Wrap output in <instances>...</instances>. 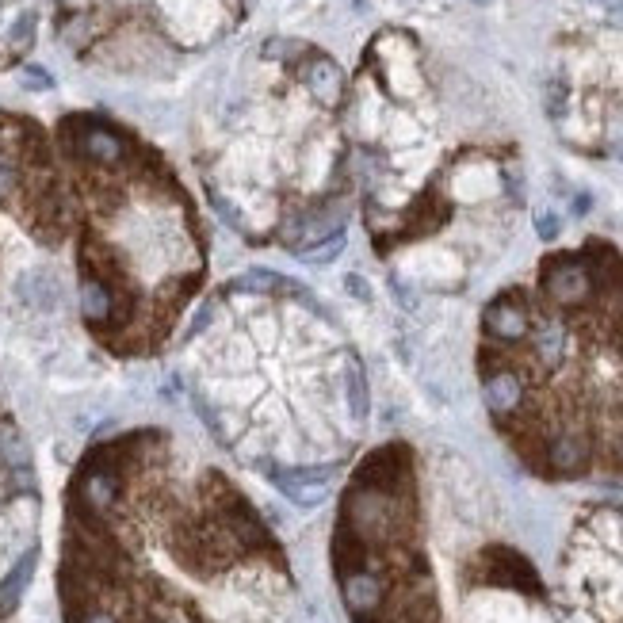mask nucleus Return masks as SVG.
Segmentation results:
<instances>
[{
	"label": "nucleus",
	"instance_id": "1",
	"mask_svg": "<svg viewBox=\"0 0 623 623\" xmlns=\"http://www.w3.org/2000/svg\"><path fill=\"white\" fill-rule=\"evenodd\" d=\"M65 623H287L295 574L230 474L165 429L92 448L65 497Z\"/></svg>",
	"mask_w": 623,
	"mask_h": 623
},
{
	"label": "nucleus",
	"instance_id": "2",
	"mask_svg": "<svg viewBox=\"0 0 623 623\" xmlns=\"http://www.w3.org/2000/svg\"><path fill=\"white\" fill-rule=\"evenodd\" d=\"M192 402L241 467L295 497L360 452L371 394L360 352L302 283L230 280L184 341Z\"/></svg>",
	"mask_w": 623,
	"mask_h": 623
},
{
	"label": "nucleus",
	"instance_id": "3",
	"mask_svg": "<svg viewBox=\"0 0 623 623\" xmlns=\"http://www.w3.org/2000/svg\"><path fill=\"white\" fill-rule=\"evenodd\" d=\"M348 81L325 50L268 39L241 54L195 123L207 199L245 241L310 260L344 245Z\"/></svg>",
	"mask_w": 623,
	"mask_h": 623
},
{
	"label": "nucleus",
	"instance_id": "4",
	"mask_svg": "<svg viewBox=\"0 0 623 623\" xmlns=\"http://www.w3.org/2000/svg\"><path fill=\"white\" fill-rule=\"evenodd\" d=\"M54 146L73 188L77 310L115 356H153L207 283L195 199L161 153L104 115H69Z\"/></svg>",
	"mask_w": 623,
	"mask_h": 623
},
{
	"label": "nucleus",
	"instance_id": "5",
	"mask_svg": "<svg viewBox=\"0 0 623 623\" xmlns=\"http://www.w3.org/2000/svg\"><path fill=\"white\" fill-rule=\"evenodd\" d=\"M333 578L352 623H448L406 444L371 452L348 478L333 524Z\"/></svg>",
	"mask_w": 623,
	"mask_h": 623
},
{
	"label": "nucleus",
	"instance_id": "6",
	"mask_svg": "<svg viewBox=\"0 0 623 623\" xmlns=\"http://www.w3.org/2000/svg\"><path fill=\"white\" fill-rule=\"evenodd\" d=\"M73 230V188L58 146L35 119L0 111V283L16 299L54 310L62 280L50 260Z\"/></svg>",
	"mask_w": 623,
	"mask_h": 623
},
{
	"label": "nucleus",
	"instance_id": "7",
	"mask_svg": "<svg viewBox=\"0 0 623 623\" xmlns=\"http://www.w3.org/2000/svg\"><path fill=\"white\" fill-rule=\"evenodd\" d=\"M257 0H54L62 43L85 62L157 77L226 43Z\"/></svg>",
	"mask_w": 623,
	"mask_h": 623
},
{
	"label": "nucleus",
	"instance_id": "8",
	"mask_svg": "<svg viewBox=\"0 0 623 623\" xmlns=\"http://www.w3.org/2000/svg\"><path fill=\"white\" fill-rule=\"evenodd\" d=\"M566 597L585 620L623 623V509H593L566 547Z\"/></svg>",
	"mask_w": 623,
	"mask_h": 623
},
{
	"label": "nucleus",
	"instance_id": "9",
	"mask_svg": "<svg viewBox=\"0 0 623 623\" xmlns=\"http://www.w3.org/2000/svg\"><path fill=\"white\" fill-rule=\"evenodd\" d=\"M39 35V0H0V73L20 65Z\"/></svg>",
	"mask_w": 623,
	"mask_h": 623
},
{
	"label": "nucleus",
	"instance_id": "10",
	"mask_svg": "<svg viewBox=\"0 0 623 623\" xmlns=\"http://www.w3.org/2000/svg\"><path fill=\"white\" fill-rule=\"evenodd\" d=\"M536 222H539V237H547V241H551V237H559V218L555 215H547V211H543Z\"/></svg>",
	"mask_w": 623,
	"mask_h": 623
},
{
	"label": "nucleus",
	"instance_id": "11",
	"mask_svg": "<svg viewBox=\"0 0 623 623\" xmlns=\"http://www.w3.org/2000/svg\"><path fill=\"white\" fill-rule=\"evenodd\" d=\"M482 4H486V0H482Z\"/></svg>",
	"mask_w": 623,
	"mask_h": 623
}]
</instances>
